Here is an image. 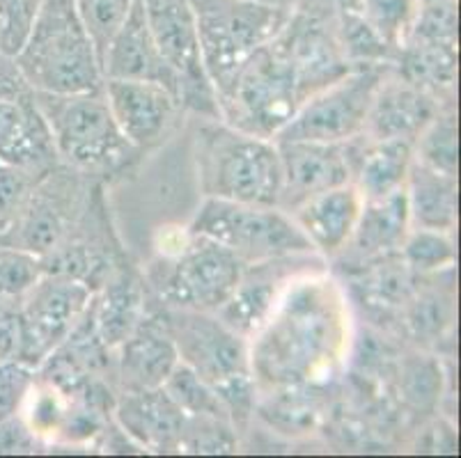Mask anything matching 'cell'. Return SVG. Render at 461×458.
Here are the masks:
<instances>
[{
    "label": "cell",
    "mask_w": 461,
    "mask_h": 458,
    "mask_svg": "<svg viewBox=\"0 0 461 458\" xmlns=\"http://www.w3.org/2000/svg\"><path fill=\"white\" fill-rule=\"evenodd\" d=\"M351 302L330 271L289 284L274 314L250 339L258 392L329 388L349 360Z\"/></svg>",
    "instance_id": "1"
},
{
    "label": "cell",
    "mask_w": 461,
    "mask_h": 458,
    "mask_svg": "<svg viewBox=\"0 0 461 458\" xmlns=\"http://www.w3.org/2000/svg\"><path fill=\"white\" fill-rule=\"evenodd\" d=\"M161 310L173 333L179 363L188 364L204 383L216 390L228 409L232 427L239 436H244L259 403L258 383L250 367V342L221 321L216 312Z\"/></svg>",
    "instance_id": "2"
},
{
    "label": "cell",
    "mask_w": 461,
    "mask_h": 458,
    "mask_svg": "<svg viewBox=\"0 0 461 458\" xmlns=\"http://www.w3.org/2000/svg\"><path fill=\"white\" fill-rule=\"evenodd\" d=\"M193 157L204 197L278 207L283 166L274 140L207 120L193 138Z\"/></svg>",
    "instance_id": "3"
},
{
    "label": "cell",
    "mask_w": 461,
    "mask_h": 458,
    "mask_svg": "<svg viewBox=\"0 0 461 458\" xmlns=\"http://www.w3.org/2000/svg\"><path fill=\"white\" fill-rule=\"evenodd\" d=\"M14 62L32 92L83 94L102 90L104 85L95 41L74 0H44Z\"/></svg>",
    "instance_id": "4"
},
{
    "label": "cell",
    "mask_w": 461,
    "mask_h": 458,
    "mask_svg": "<svg viewBox=\"0 0 461 458\" xmlns=\"http://www.w3.org/2000/svg\"><path fill=\"white\" fill-rule=\"evenodd\" d=\"M44 115L58 161L81 175L106 179L124 175L138 163V151L113 120L104 90L83 94L32 92Z\"/></svg>",
    "instance_id": "5"
},
{
    "label": "cell",
    "mask_w": 461,
    "mask_h": 458,
    "mask_svg": "<svg viewBox=\"0 0 461 458\" xmlns=\"http://www.w3.org/2000/svg\"><path fill=\"white\" fill-rule=\"evenodd\" d=\"M175 250H158L142 277L154 305L167 310L218 312L232 296L246 264L223 246L188 232L173 241Z\"/></svg>",
    "instance_id": "6"
},
{
    "label": "cell",
    "mask_w": 461,
    "mask_h": 458,
    "mask_svg": "<svg viewBox=\"0 0 461 458\" xmlns=\"http://www.w3.org/2000/svg\"><path fill=\"white\" fill-rule=\"evenodd\" d=\"M294 65L274 40L237 71L216 96L218 117L250 136L276 140L303 103Z\"/></svg>",
    "instance_id": "7"
},
{
    "label": "cell",
    "mask_w": 461,
    "mask_h": 458,
    "mask_svg": "<svg viewBox=\"0 0 461 458\" xmlns=\"http://www.w3.org/2000/svg\"><path fill=\"white\" fill-rule=\"evenodd\" d=\"M198 25L203 65L216 96L230 85L255 50L269 44L287 23L289 10L250 0H188Z\"/></svg>",
    "instance_id": "8"
},
{
    "label": "cell",
    "mask_w": 461,
    "mask_h": 458,
    "mask_svg": "<svg viewBox=\"0 0 461 458\" xmlns=\"http://www.w3.org/2000/svg\"><path fill=\"white\" fill-rule=\"evenodd\" d=\"M188 232L223 246L244 264L314 252L287 211L204 197Z\"/></svg>",
    "instance_id": "9"
},
{
    "label": "cell",
    "mask_w": 461,
    "mask_h": 458,
    "mask_svg": "<svg viewBox=\"0 0 461 458\" xmlns=\"http://www.w3.org/2000/svg\"><path fill=\"white\" fill-rule=\"evenodd\" d=\"M391 65L354 67L338 81L329 83L320 92L303 101L294 117L276 136L280 140H314V142H347L360 136L366 129L367 112L376 87L384 81Z\"/></svg>",
    "instance_id": "10"
},
{
    "label": "cell",
    "mask_w": 461,
    "mask_h": 458,
    "mask_svg": "<svg viewBox=\"0 0 461 458\" xmlns=\"http://www.w3.org/2000/svg\"><path fill=\"white\" fill-rule=\"evenodd\" d=\"M158 53L177 76L179 101L186 112L221 120L216 92L203 65L198 25L188 0H140Z\"/></svg>",
    "instance_id": "11"
},
{
    "label": "cell",
    "mask_w": 461,
    "mask_h": 458,
    "mask_svg": "<svg viewBox=\"0 0 461 458\" xmlns=\"http://www.w3.org/2000/svg\"><path fill=\"white\" fill-rule=\"evenodd\" d=\"M92 289L60 273L44 275L16 302L21 346L16 363L35 372L81 321L92 301Z\"/></svg>",
    "instance_id": "12"
},
{
    "label": "cell",
    "mask_w": 461,
    "mask_h": 458,
    "mask_svg": "<svg viewBox=\"0 0 461 458\" xmlns=\"http://www.w3.org/2000/svg\"><path fill=\"white\" fill-rule=\"evenodd\" d=\"M320 271H329V262L317 252L246 264L232 296L216 312L218 319L250 342L269 321L289 284Z\"/></svg>",
    "instance_id": "13"
},
{
    "label": "cell",
    "mask_w": 461,
    "mask_h": 458,
    "mask_svg": "<svg viewBox=\"0 0 461 458\" xmlns=\"http://www.w3.org/2000/svg\"><path fill=\"white\" fill-rule=\"evenodd\" d=\"M102 90L113 120L138 151L161 145L186 112L182 101L158 83L104 78Z\"/></svg>",
    "instance_id": "14"
},
{
    "label": "cell",
    "mask_w": 461,
    "mask_h": 458,
    "mask_svg": "<svg viewBox=\"0 0 461 458\" xmlns=\"http://www.w3.org/2000/svg\"><path fill=\"white\" fill-rule=\"evenodd\" d=\"M276 145L283 166V191L278 202L283 211L289 213L317 193L351 184L347 142L280 140Z\"/></svg>",
    "instance_id": "15"
},
{
    "label": "cell",
    "mask_w": 461,
    "mask_h": 458,
    "mask_svg": "<svg viewBox=\"0 0 461 458\" xmlns=\"http://www.w3.org/2000/svg\"><path fill=\"white\" fill-rule=\"evenodd\" d=\"M51 131L32 90L0 99V167L41 176L58 166Z\"/></svg>",
    "instance_id": "16"
},
{
    "label": "cell",
    "mask_w": 461,
    "mask_h": 458,
    "mask_svg": "<svg viewBox=\"0 0 461 458\" xmlns=\"http://www.w3.org/2000/svg\"><path fill=\"white\" fill-rule=\"evenodd\" d=\"M177 363L179 353L166 314L152 302L136 330L115 348L117 392L161 388Z\"/></svg>",
    "instance_id": "17"
},
{
    "label": "cell",
    "mask_w": 461,
    "mask_h": 458,
    "mask_svg": "<svg viewBox=\"0 0 461 458\" xmlns=\"http://www.w3.org/2000/svg\"><path fill=\"white\" fill-rule=\"evenodd\" d=\"M338 273L342 277L339 283L347 284L342 289L349 302L358 305L379 330L400 326L402 312L420 280V275H413L406 268L400 252Z\"/></svg>",
    "instance_id": "18"
},
{
    "label": "cell",
    "mask_w": 461,
    "mask_h": 458,
    "mask_svg": "<svg viewBox=\"0 0 461 458\" xmlns=\"http://www.w3.org/2000/svg\"><path fill=\"white\" fill-rule=\"evenodd\" d=\"M446 103L388 69L376 87L363 136L370 140H416Z\"/></svg>",
    "instance_id": "19"
},
{
    "label": "cell",
    "mask_w": 461,
    "mask_h": 458,
    "mask_svg": "<svg viewBox=\"0 0 461 458\" xmlns=\"http://www.w3.org/2000/svg\"><path fill=\"white\" fill-rule=\"evenodd\" d=\"M409 229L411 216L404 188L376 200H363L349 243L333 262H329V266L333 264L338 266L335 271H347L388 255H397Z\"/></svg>",
    "instance_id": "20"
},
{
    "label": "cell",
    "mask_w": 461,
    "mask_h": 458,
    "mask_svg": "<svg viewBox=\"0 0 461 458\" xmlns=\"http://www.w3.org/2000/svg\"><path fill=\"white\" fill-rule=\"evenodd\" d=\"M113 419L145 452H179L186 415L163 388L117 392Z\"/></svg>",
    "instance_id": "21"
},
{
    "label": "cell",
    "mask_w": 461,
    "mask_h": 458,
    "mask_svg": "<svg viewBox=\"0 0 461 458\" xmlns=\"http://www.w3.org/2000/svg\"><path fill=\"white\" fill-rule=\"evenodd\" d=\"M363 197L354 184L329 188L324 193L308 197L299 207L292 209L289 216L296 222L312 250L333 262L349 243L354 227L358 222Z\"/></svg>",
    "instance_id": "22"
},
{
    "label": "cell",
    "mask_w": 461,
    "mask_h": 458,
    "mask_svg": "<svg viewBox=\"0 0 461 458\" xmlns=\"http://www.w3.org/2000/svg\"><path fill=\"white\" fill-rule=\"evenodd\" d=\"M149 305L152 298L142 271L127 259L92 293L90 312L99 339L115 351L149 312Z\"/></svg>",
    "instance_id": "23"
},
{
    "label": "cell",
    "mask_w": 461,
    "mask_h": 458,
    "mask_svg": "<svg viewBox=\"0 0 461 458\" xmlns=\"http://www.w3.org/2000/svg\"><path fill=\"white\" fill-rule=\"evenodd\" d=\"M104 78L122 81H148L167 87L179 99L177 76L167 67L152 40V32L145 21L142 3L136 0L131 14L108 44L102 60Z\"/></svg>",
    "instance_id": "24"
},
{
    "label": "cell",
    "mask_w": 461,
    "mask_h": 458,
    "mask_svg": "<svg viewBox=\"0 0 461 458\" xmlns=\"http://www.w3.org/2000/svg\"><path fill=\"white\" fill-rule=\"evenodd\" d=\"M455 268L422 275L400 317V335L420 351H438L455 330Z\"/></svg>",
    "instance_id": "25"
},
{
    "label": "cell",
    "mask_w": 461,
    "mask_h": 458,
    "mask_svg": "<svg viewBox=\"0 0 461 458\" xmlns=\"http://www.w3.org/2000/svg\"><path fill=\"white\" fill-rule=\"evenodd\" d=\"M347 154L351 163V184L358 188L363 200H376L404 188L413 163V142L370 140L360 133L347 140Z\"/></svg>",
    "instance_id": "26"
},
{
    "label": "cell",
    "mask_w": 461,
    "mask_h": 458,
    "mask_svg": "<svg viewBox=\"0 0 461 458\" xmlns=\"http://www.w3.org/2000/svg\"><path fill=\"white\" fill-rule=\"evenodd\" d=\"M393 69L413 85L422 87L446 106H456V69H459V44L452 40L406 35Z\"/></svg>",
    "instance_id": "27"
},
{
    "label": "cell",
    "mask_w": 461,
    "mask_h": 458,
    "mask_svg": "<svg viewBox=\"0 0 461 458\" xmlns=\"http://www.w3.org/2000/svg\"><path fill=\"white\" fill-rule=\"evenodd\" d=\"M411 227L452 232L456 229V176L422 166L413 158L404 184Z\"/></svg>",
    "instance_id": "28"
},
{
    "label": "cell",
    "mask_w": 461,
    "mask_h": 458,
    "mask_svg": "<svg viewBox=\"0 0 461 458\" xmlns=\"http://www.w3.org/2000/svg\"><path fill=\"white\" fill-rule=\"evenodd\" d=\"M413 158L422 166L443 175L459 176V129H456V106L441 108L413 140Z\"/></svg>",
    "instance_id": "29"
},
{
    "label": "cell",
    "mask_w": 461,
    "mask_h": 458,
    "mask_svg": "<svg viewBox=\"0 0 461 458\" xmlns=\"http://www.w3.org/2000/svg\"><path fill=\"white\" fill-rule=\"evenodd\" d=\"M400 257L413 275H434V273L455 268L456 246L452 232L411 227L400 247Z\"/></svg>",
    "instance_id": "30"
},
{
    "label": "cell",
    "mask_w": 461,
    "mask_h": 458,
    "mask_svg": "<svg viewBox=\"0 0 461 458\" xmlns=\"http://www.w3.org/2000/svg\"><path fill=\"white\" fill-rule=\"evenodd\" d=\"M161 388L184 410V415H207V418L230 419L223 399L218 397L216 390L204 383L188 364L177 363V367L170 372Z\"/></svg>",
    "instance_id": "31"
},
{
    "label": "cell",
    "mask_w": 461,
    "mask_h": 458,
    "mask_svg": "<svg viewBox=\"0 0 461 458\" xmlns=\"http://www.w3.org/2000/svg\"><path fill=\"white\" fill-rule=\"evenodd\" d=\"M74 5L95 41L96 58L102 65L108 44L129 19L136 0H74Z\"/></svg>",
    "instance_id": "32"
},
{
    "label": "cell",
    "mask_w": 461,
    "mask_h": 458,
    "mask_svg": "<svg viewBox=\"0 0 461 458\" xmlns=\"http://www.w3.org/2000/svg\"><path fill=\"white\" fill-rule=\"evenodd\" d=\"M400 383L404 401L416 410L429 413L441 397V367L418 348L413 358L402 363Z\"/></svg>",
    "instance_id": "33"
},
{
    "label": "cell",
    "mask_w": 461,
    "mask_h": 458,
    "mask_svg": "<svg viewBox=\"0 0 461 458\" xmlns=\"http://www.w3.org/2000/svg\"><path fill=\"white\" fill-rule=\"evenodd\" d=\"M358 3L372 28L397 56V49L406 40L416 19V0H358Z\"/></svg>",
    "instance_id": "34"
},
{
    "label": "cell",
    "mask_w": 461,
    "mask_h": 458,
    "mask_svg": "<svg viewBox=\"0 0 461 458\" xmlns=\"http://www.w3.org/2000/svg\"><path fill=\"white\" fill-rule=\"evenodd\" d=\"M44 275L40 257L21 247L0 243V298L19 301Z\"/></svg>",
    "instance_id": "35"
},
{
    "label": "cell",
    "mask_w": 461,
    "mask_h": 458,
    "mask_svg": "<svg viewBox=\"0 0 461 458\" xmlns=\"http://www.w3.org/2000/svg\"><path fill=\"white\" fill-rule=\"evenodd\" d=\"M41 5L44 0H0V53L16 58L31 35Z\"/></svg>",
    "instance_id": "36"
},
{
    "label": "cell",
    "mask_w": 461,
    "mask_h": 458,
    "mask_svg": "<svg viewBox=\"0 0 461 458\" xmlns=\"http://www.w3.org/2000/svg\"><path fill=\"white\" fill-rule=\"evenodd\" d=\"M32 369L10 360L0 363V422L14 418L32 383Z\"/></svg>",
    "instance_id": "37"
},
{
    "label": "cell",
    "mask_w": 461,
    "mask_h": 458,
    "mask_svg": "<svg viewBox=\"0 0 461 458\" xmlns=\"http://www.w3.org/2000/svg\"><path fill=\"white\" fill-rule=\"evenodd\" d=\"M19 301L0 298V363H10L19 358L21 328H19Z\"/></svg>",
    "instance_id": "38"
},
{
    "label": "cell",
    "mask_w": 461,
    "mask_h": 458,
    "mask_svg": "<svg viewBox=\"0 0 461 458\" xmlns=\"http://www.w3.org/2000/svg\"><path fill=\"white\" fill-rule=\"evenodd\" d=\"M250 3H258V5L278 7V10H289V12L299 5V0H250Z\"/></svg>",
    "instance_id": "39"
}]
</instances>
